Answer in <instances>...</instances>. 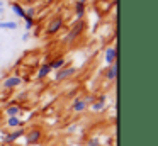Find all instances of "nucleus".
<instances>
[{"instance_id": "nucleus-1", "label": "nucleus", "mask_w": 158, "mask_h": 146, "mask_svg": "<svg viewBox=\"0 0 158 146\" xmlns=\"http://www.w3.org/2000/svg\"><path fill=\"white\" fill-rule=\"evenodd\" d=\"M83 31H85V20H83V19H77L75 24H73V26L68 29V32L65 34V37H63V43H65L66 46L73 44L80 36H82Z\"/></svg>"}, {"instance_id": "nucleus-2", "label": "nucleus", "mask_w": 158, "mask_h": 146, "mask_svg": "<svg viewBox=\"0 0 158 146\" xmlns=\"http://www.w3.org/2000/svg\"><path fill=\"white\" fill-rule=\"evenodd\" d=\"M65 27V19H63L60 14H56L53 19H49L48 20V24H46V29H44V32H46V36H55V34H58L60 31Z\"/></svg>"}, {"instance_id": "nucleus-3", "label": "nucleus", "mask_w": 158, "mask_h": 146, "mask_svg": "<svg viewBox=\"0 0 158 146\" xmlns=\"http://www.w3.org/2000/svg\"><path fill=\"white\" fill-rule=\"evenodd\" d=\"M75 73H77V68H75V66H63V68H60V70H56L55 80H56V81L68 80V78H72Z\"/></svg>"}, {"instance_id": "nucleus-4", "label": "nucleus", "mask_w": 158, "mask_h": 146, "mask_svg": "<svg viewBox=\"0 0 158 146\" xmlns=\"http://www.w3.org/2000/svg\"><path fill=\"white\" fill-rule=\"evenodd\" d=\"M22 83H24V78H21L19 75H10V77H7L2 81L4 88H9V90H12V88L19 87V85H22Z\"/></svg>"}, {"instance_id": "nucleus-5", "label": "nucleus", "mask_w": 158, "mask_h": 146, "mask_svg": "<svg viewBox=\"0 0 158 146\" xmlns=\"http://www.w3.org/2000/svg\"><path fill=\"white\" fill-rule=\"evenodd\" d=\"M41 138H43V131L38 127H34L26 134V143H27V144H38V143L41 141Z\"/></svg>"}, {"instance_id": "nucleus-6", "label": "nucleus", "mask_w": 158, "mask_h": 146, "mask_svg": "<svg viewBox=\"0 0 158 146\" xmlns=\"http://www.w3.org/2000/svg\"><path fill=\"white\" fill-rule=\"evenodd\" d=\"M22 20L26 22V29H32V26H34V22H36V9L34 7L26 9V15Z\"/></svg>"}, {"instance_id": "nucleus-7", "label": "nucleus", "mask_w": 158, "mask_h": 146, "mask_svg": "<svg viewBox=\"0 0 158 146\" xmlns=\"http://www.w3.org/2000/svg\"><path fill=\"white\" fill-rule=\"evenodd\" d=\"M106 102H107V95H97L95 97V102L94 104H90L92 105V111L94 112H100V111H104L106 109Z\"/></svg>"}, {"instance_id": "nucleus-8", "label": "nucleus", "mask_w": 158, "mask_h": 146, "mask_svg": "<svg viewBox=\"0 0 158 146\" xmlns=\"http://www.w3.org/2000/svg\"><path fill=\"white\" fill-rule=\"evenodd\" d=\"M21 136H24V129L22 127H17V129H14V131H10L7 136L4 138V143H7V144H10V143H14L15 139H19Z\"/></svg>"}, {"instance_id": "nucleus-9", "label": "nucleus", "mask_w": 158, "mask_h": 146, "mask_svg": "<svg viewBox=\"0 0 158 146\" xmlns=\"http://www.w3.org/2000/svg\"><path fill=\"white\" fill-rule=\"evenodd\" d=\"M104 77H106V80H109V81L116 80V77H117V61L112 63V65H109V66L104 70Z\"/></svg>"}, {"instance_id": "nucleus-10", "label": "nucleus", "mask_w": 158, "mask_h": 146, "mask_svg": "<svg viewBox=\"0 0 158 146\" xmlns=\"http://www.w3.org/2000/svg\"><path fill=\"white\" fill-rule=\"evenodd\" d=\"M49 63V66H51V70H60V68H63L66 65V60H65V56H63V54H60V56H56L55 60H49L48 61Z\"/></svg>"}, {"instance_id": "nucleus-11", "label": "nucleus", "mask_w": 158, "mask_h": 146, "mask_svg": "<svg viewBox=\"0 0 158 146\" xmlns=\"http://www.w3.org/2000/svg\"><path fill=\"white\" fill-rule=\"evenodd\" d=\"M104 58H106V61L109 65H112V63H116L117 61V51H116V48L114 46H109L106 49V53H104Z\"/></svg>"}, {"instance_id": "nucleus-12", "label": "nucleus", "mask_w": 158, "mask_h": 146, "mask_svg": "<svg viewBox=\"0 0 158 146\" xmlns=\"http://www.w3.org/2000/svg\"><path fill=\"white\" fill-rule=\"evenodd\" d=\"M87 107H89V105H87L85 98H80V97H77L75 100H73V104H72V111L73 112H83Z\"/></svg>"}, {"instance_id": "nucleus-13", "label": "nucleus", "mask_w": 158, "mask_h": 146, "mask_svg": "<svg viewBox=\"0 0 158 146\" xmlns=\"http://www.w3.org/2000/svg\"><path fill=\"white\" fill-rule=\"evenodd\" d=\"M51 66H49V63H43L41 66H39V70H38V80H44L46 77H49V73H51Z\"/></svg>"}, {"instance_id": "nucleus-14", "label": "nucleus", "mask_w": 158, "mask_h": 146, "mask_svg": "<svg viewBox=\"0 0 158 146\" xmlns=\"http://www.w3.org/2000/svg\"><path fill=\"white\" fill-rule=\"evenodd\" d=\"M85 5H87V0H77L75 2V15H77V19H83Z\"/></svg>"}, {"instance_id": "nucleus-15", "label": "nucleus", "mask_w": 158, "mask_h": 146, "mask_svg": "<svg viewBox=\"0 0 158 146\" xmlns=\"http://www.w3.org/2000/svg\"><path fill=\"white\" fill-rule=\"evenodd\" d=\"M10 9H12V12H14L15 15L19 17V19H24V15H26V9L21 5V3L12 2V3H10Z\"/></svg>"}, {"instance_id": "nucleus-16", "label": "nucleus", "mask_w": 158, "mask_h": 146, "mask_svg": "<svg viewBox=\"0 0 158 146\" xmlns=\"http://www.w3.org/2000/svg\"><path fill=\"white\" fill-rule=\"evenodd\" d=\"M21 105H15V104H10V105H7V109H5V115L7 117H12V115H19L21 114Z\"/></svg>"}, {"instance_id": "nucleus-17", "label": "nucleus", "mask_w": 158, "mask_h": 146, "mask_svg": "<svg viewBox=\"0 0 158 146\" xmlns=\"http://www.w3.org/2000/svg\"><path fill=\"white\" fill-rule=\"evenodd\" d=\"M22 124H24V122L21 121V117H19V115H12V117H7V126L9 127H22Z\"/></svg>"}, {"instance_id": "nucleus-18", "label": "nucleus", "mask_w": 158, "mask_h": 146, "mask_svg": "<svg viewBox=\"0 0 158 146\" xmlns=\"http://www.w3.org/2000/svg\"><path fill=\"white\" fill-rule=\"evenodd\" d=\"M0 29H4V31H15V29H17V22H15V20H0Z\"/></svg>"}, {"instance_id": "nucleus-19", "label": "nucleus", "mask_w": 158, "mask_h": 146, "mask_svg": "<svg viewBox=\"0 0 158 146\" xmlns=\"http://www.w3.org/2000/svg\"><path fill=\"white\" fill-rule=\"evenodd\" d=\"M100 143H99V139L97 138H90L89 141H87V146H99Z\"/></svg>"}]
</instances>
